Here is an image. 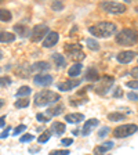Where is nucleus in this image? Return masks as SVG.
Instances as JSON below:
<instances>
[{
    "instance_id": "nucleus-1",
    "label": "nucleus",
    "mask_w": 138,
    "mask_h": 155,
    "mask_svg": "<svg viewBox=\"0 0 138 155\" xmlns=\"http://www.w3.org/2000/svg\"><path fill=\"white\" fill-rule=\"evenodd\" d=\"M116 31H117L116 24L109 22V21H102V22H98L88 28V32L95 38H109V36L115 35Z\"/></svg>"
},
{
    "instance_id": "nucleus-2",
    "label": "nucleus",
    "mask_w": 138,
    "mask_h": 155,
    "mask_svg": "<svg viewBox=\"0 0 138 155\" xmlns=\"http://www.w3.org/2000/svg\"><path fill=\"white\" fill-rule=\"evenodd\" d=\"M59 100H61L59 94L51 90H42L39 93H36L35 97H33V103L37 107H46V105H50V104H57Z\"/></svg>"
},
{
    "instance_id": "nucleus-3",
    "label": "nucleus",
    "mask_w": 138,
    "mask_h": 155,
    "mask_svg": "<svg viewBox=\"0 0 138 155\" xmlns=\"http://www.w3.org/2000/svg\"><path fill=\"white\" fill-rule=\"evenodd\" d=\"M115 40L120 46H133L138 42V32L135 29L124 28L116 35Z\"/></svg>"
},
{
    "instance_id": "nucleus-4",
    "label": "nucleus",
    "mask_w": 138,
    "mask_h": 155,
    "mask_svg": "<svg viewBox=\"0 0 138 155\" xmlns=\"http://www.w3.org/2000/svg\"><path fill=\"white\" fill-rule=\"evenodd\" d=\"M138 130L137 125H133V123H127V125H122L117 126L115 130H113V136L116 139H124V137H129V136L134 134Z\"/></svg>"
},
{
    "instance_id": "nucleus-5",
    "label": "nucleus",
    "mask_w": 138,
    "mask_h": 155,
    "mask_svg": "<svg viewBox=\"0 0 138 155\" xmlns=\"http://www.w3.org/2000/svg\"><path fill=\"white\" fill-rule=\"evenodd\" d=\"M48 32H50V29H48V26L46 25V24H39V25L33 26L29 38H30V40H32L33 43H37V42H40V40H44V38L47 36Z\"/></svg>"
},
{
    "instance_id": "nucleus-6",
    "label": "nucleus",
    "mask_w": 138,
    "mask_h": 155,
    "mask_svg": "<svg viewBox=\"0 0 138 155\" xmlns=\"http://www.w3.org/2000/svg\"><path fill=\"white\" fill-rule=\"evenodd\" d=\"M100 7L108 14H123L126 11V6L117 2H102Z\"/></svg>"
},
{
    "instance_id": "nucleus-7",
    "label": "nucleus",
    "mask_w": 138,
    "mask_h": 155,
    "mask_svg": "<svg viewBox=\"0 0 138 155\" xmlns=\"http://www.w3.org/2000/svg\"><path fill=\"white\" fill-rule=\"evenodd\" d=\"M113 83H115V79H113L112 76L105 75L102 79H100V83H98V86L95 87V91L98 94H101V96H105L106 93H109L111 87L113 86Z\"/></svg>"
},
{
    "instance_id": "nucleus-8",
    "label": "nucleus",
    "mask_w": 138,
    "mask_h": 155,
    "mask_svg": "<svg viewBox=\"0 0 138 155\" xmlns=\"http://www.w3.org/2000/svg\"><path fill=\"white\" fill-rule=\"evenodd\" d=\"M65 53H66L69 57H72L73 60H79V61H82L86 55H84V53L82 51V46L80 45H65L64 47Z\"/></svg>"
},
{
    "instance_id": "nucleus-9",
    "label": "nucleus",
    "mask_w": 138,
    "mask_h": 155,
    "mask_svg": "<svg viewBox=\"0 0 138 155\" xmlns=\"http://www.w3.org/2000/svg\"><path fill=\"white\" fill-rule=\"evenodd\" d=\"M137 57V53L131 51V50H126V51H120L119 54L116 55V60L120 64H130V62Z\"/></svg>"
},
{
    "instance_id": "nucleus-10",
    "label": "nucleus",
    "mask_w": 138,
    "mask_h": 155,
    "mask_svg": "<svg viewBox=\"0 0 138 155\" xmlns=\"http://www.w3.org/2000/svg\"><path fill=\"white\" fill-rule=\"evenodd\" d=\"M33 82L37 86H50L53 83V76L48 74H39L33 76Z\"/></svg>"
},
{
    "instance_id": "nucleus-11",
    "label": "nucleus",
    "mask_w": 138,
    "mask_h": 155,
    "mask_svg": "<svg viewBox=\"0 0 138 155\" xmlns=\"http://www.w3.org/2000/svg\"><path fill=\"white\" fill-rule=\"evenodd\" d=\"M80 79H68L65 82H61V83H58V89L61 91H69L75 87H77L80 84Z\"/></svg>"
},
{
    "instance_id": "nucleus-12",
    "label": "nucleus",
    "mask_w": 138,
    "mask_h": 155,
    "mask_svg": "<svg viewBox=\"0 0 138 155\" xmlns=\"http://www.w3.org/2000/svg\"><path fill=\"white\" fill-rule=\"evenodd\" d=\"M58 40H59V35L57 32H48L47 36L44 38V40H43V46L46 48H51L57 45Z\"/></svg>"
},
{
    "instance_id": "nucleus-13",
    "label": "nucleus",
    "mask_w": 138,
    "mask_h": 155,
    "mask_svg": "<svg viewBox=\"0 0 138 155\" xmlns=\"http://www.w3.org/2000/svg\"><path fill=\"white\" fill-rule=\"evenodd\" d=\"M98 119H95V118H93V119H88L86 123H84L83 126V136H88L91 132H93V129H95L97 126H98Z\"/></svg>"
},
{
    "instance_id": "nucleus-14",
    "label": "nucleus",
    "mask_w": 138,
    "mask_h": 155,
    "mask_svg": "<svg viewBox=\"0 0 138 155\" xmlns=\"http://www.w3.org/2000/svg\"><path fill=\"white\" fill-rule=\"evenodd\" d=\"M64 104H61V103H57V104H54L53 107H50L47 110V116H58V115H61L62 112H64Z\"/></svg>"
},
{
    "instance_id": "nucleus-15",
    "label": "nucleus",
    "mask_w": 138,
    "mask_h": 155,
    "mask_svg": "<svg viewBox=\"0 0 138 155\" xmlns=\"http://www.w3.org/2000/svg\"><path fill=\"white\" fill-rule=\"evenodd\" d=\"M87 82H97L100 81V72L97 71V68H88L86 72V76H84Z\"/></svg>"
},
{
    "instance_id": "nucleus-16",
    "label": "nucleus",
    "mask_w": 138,
    "mask_h": 155,
    "mask_svg": "<svg viewBox=\"0 0 138 155\" xmlns=\"http://www.w3.org/2000/svg\"><path fill=\"white\" fill-rule=\"evenodd\" d=\"M113 147V141H105L104 144H101L100 147H97L95 150H94V152H95V155H104L105 152L111 151Z\"/></svg>"
},
{
    "instance_id": "nucleus-17",
    "label": "nucleus",
    "mask_w": 138,
    "mask_h": 155,
    "mask_svg": "<svg viewBox=\"0 0 138 155\" xmlns=\"http://www.w3.org/2000/svg\"><path fill=\"white\" fill-rule=\"evenodd\" d=\"M14 32H15L17 35H19L21 38H25V36L30 35L29 28L26 25H22V24H17V25H14Z\"/></svg>"
},
{
    "instance_id": "nucleus-18",
    "label": "nucleus",
    "mask_w": 138,
    "mask_h": 155,
    "mask_svg": "<svg viewBox=\"0 0 138 155\" xmlns=\"http://www.w3.org/2000/svg\"><path fill=\"white\" fill-rule=\"evenodd\" d=\"M84 119V115L83 114H68V115H65V120H66L68 123H79L82 122V120Z\"/></svg>"
},
{
    "instance_id": "nucleus-19",
    "label": "nucleus",
    "mask_w": 138,
    "mask_h": 155,
    "mask_svg": "<svg viewBox=\"0 0 138 155\" xmlns=\"http://www.w3.org/2000/svg\"><path fill=\"white\" fill-rule=\"evenodd\" d=\"M82 69H83V65L80 64V62H76V64H73L69 69H68V75L69 76H72V78H75V76H79L80 75V72H82Z\"/></svg>"
},
{
    "instance_id": "nucleus-20",
    "label": "nucleus",
    "mask_w": 138,
    "mask_h": 155,
    "mask_svg": "<svg viewBox=\"0 0 138 155\" xmlns=\"http://www.w3.org/2000/svg\"><path fill=\"white\" fill-rule=\"evenodd\" d=\"M65 129H66V126L62 122H54L51 125V132L55 133V136H61L65 132Z\"/></svg>"
},
{
    "instance_id": "nucleus-21",
    "label": "nucleus",
    "mask_w": 138,
    "mask_h": 155,
    "mask_svg": "<svg viewBox=\"0 0 138 155\" xmlns=\"http://www.w3.org/2000/svg\"><path fill=\"white\" fill-rule=\"evenodd\" d=\"M32 69L33 71H43V74H44V71L50 69V64L47 61H37L32 65Z\"/></svg>"
},
{
    "instance_id": "nucleus-22",
    "label": "nucleus",
    "mask_w": 138,
    "mask_h": 155,
    "mask_svg": "<svg viewBox=\"0 0 138 155\" xmlns=\"http://www.w3.org/2000/svg\"><path fill=\"white\" fill-rule=\"evenodd\" d=\"M53 60H54L55 67H57V68H64L65 65H66V60H65V57H62L59 53L53 54Z\"/></svg>"
},
{
    "instance_id": "nucleus-23",
    "label": "nucleus",
    "mask_w": 138,
    "mask_h": 155,
    "mask_svg": "<svg viewBox=\"0 0 138 155\" xmlns=\"http://www.w3.org/2000/svg\"><path fill=\"white\" fill-rule=\"evenodd\" d=\"M15 40V35L11 32H0V42L2 43H11Z\"/></svg>"
},
{
    "instance_id": "nucleus-24",
    "label": "nucleus",
    "mask_w": 138,
    "mask_h": 155,
    "mask_svg": "<svg viewBox=\"0 0 138 155\" xmlns=\"http://www.w3.org/2000/svg\"><path fill=\"white\" fill-rule=\"evenodd\" d=\"M30 93H32V90H30V87H29V86H21L18 89V91H17L15 96L18 97V98H21V97H22V98H25V97L29 96Z\"/></svg>"
},
{
    "instance_id": "nucleus-25",
    "label": "nucleus",
    "mask_w": 138,
    "mask_h": 155,
    "mask_svg": "<svg viewBox=\"0 0 138 155\" xmlns=\"http://www.w3.org/2000/svg\"><path fill=\"white\" fill-rule=\"evenodd\" d=\"M11 18H13L11 11H8V10H6V8H0V21L8 22V21H11Z\"/></svg>"
},
{
    "instance_id": "nucleus-26",
    "label": "nucleus",
    "mask_w": 138,
    "mask_h": 155,
    "mask_svg": "<svg viewBox=\"0 0 138 155\" xmlns=\"http://www.w3.org/2000/svg\"><path fill=\"white\" fill-rule=\"evenodd\" d=\"M126 118V115H123L122 112H111L108 114V119L111 122H119V120H123Z\"/></svg>"
},
{
    "instance_id": "nucleus-27",
    "label": "nucleus",
    "mask_w": 138,
    "mask_h": 155,
    "mask_svg": "<svg viewBox=\"0 0 138 155\" xmlns=\"http://www.w3.org/2000/svg\"><path fill=\"white\" fill-rule=\"evenodd\" d=\"M50 137H51V130H44V132L42 133V134L39 136V139H37V141L39 143H47L48 140H50Z\"/></svg>"
},
{
    "instance_id": "nucleus-28",
    "label": "nucleus",
    "mask_w": 138,
    "mask_h": 155,
    "mask_svg": "<svg viewBox=\"0 0 138 155\" xmlns=\"http://www.w3.org/2000/svg\"><path fill=\"white\" fill-rule=\"evenodd\" d=\"M29 104H30L29 98H18L14 105H15L17 108H26V107H29Z\"/></svg>"
},
{
    "instance_id": "nucleus-29",
    "label": "nucleus",
    "mask_w": 138,
    "mask_h": 155,
    "mask_svg": "<svg viewBox=\"0 0 138 155\" xmlns=\"http://www.w3.org/2000/svg\"><path fill=\"white\" fill-rule=\"evenodd\" d=\"M87 46H88V48L90 50H93V51H97V50H100V45H98V42L97 40H94V39H87Z\"/></svg>"
},
{
    "instance_id": "nucleus-30",
    "label": "nucleus",
    "mask_w": 138,
    "mask_h": 155,
    "mask_svg": "<svg viewBox=\"0 0 138 155\" xmlns=\"http://www.w3.org/2000/svg\"><path fill=\"white\" fill-rule=\"evenodd\" d=\"M69 154H71L69 150H54V151H51L48 155H69Z\"/></svg>"
},
{
    "instance_id": "nucleus-31",
    "label": "nucleus",
    "mask_w": 138,
    "mask_h": 155,
    "mask_svg": "<svg viewBox=\"0 0 138 155\" xmlns=\"http://www.w3.org/2000/svg\"><path fill=\"white\" fill-rule=\"evenodd\" d=\"M51 8L54 10V11H61V10H64V3H62V2H54V3L51 4Z\"/></svg>"
},
{
    "instance_id": "nucleus-32",
    "label": "nucleus",
    "mask_w": 138,
    "mask_h": 155,
    "mask_svg": "<svg viewBox=\"0 0 138 155\" xmlns=\"http://www.w3.org/2000/svg\"><path fill=\"white\" fill-rule=\"evenodd\" d=\"M25 130H26V125H19V126H17L15 129H14L13 136H18V134H21L22 132H25Z\"/></svg>"
},
{
    "instance_id": "nucleus-33",
    "label": "nucleus",
    "mask_w": 138,
    "mask_h": 155,
    "mask_svg": "<svg viewBox=\"0 0 138 155\" xmlns=\"http://www.w3.org/2000/svg\"><path fill=\"white\" fill-rule=\"evenodd\" d=\"M36 119L39 120V122H50V119H51V118H50V116H47V115H43V114H37V115H36Z\"/></svg>"
},
{
    "instance_id": "nucleus-34",
    "label": "nucleus",
    "mask_w": 138,
    "mask_h": 155,
    "mask_svg": "<svg viewBox=\"0 0 138 155\" xmlns=\"http://www.w3.org/2000/svg\"><path fill=\"white\" fill-rule=\"evenodd\" d=\"M109 132H111V129H109V127H106V126H105V127H101V129L98 130V136H100L101 139H104V137H105V136L108 134V133H109Z\"/></svg>"
},
{
    "instance_id": "nucleus-35",
    "label": "nucleus",
    "mask_w": 138,
    "mask_h": 155,
    "mask_svg": "<svg viewBox=\"0 0 138 155\" xmlns=\"http://www.w3.org/2000/svg\"><path fill=\"white\" fill-rule=\"evenodd\" d=\"M33 140V134H22L21 136V139H19V141L21 143H29Z\"/></svg>"
},
{
    "instance_id": "nucleus-36",
    "label": "nucleus",
    "mask_w": 138,
    "mask_h": 155,
    "mask_svg": "<svg viewBox=\"0 0 138 155\" xmlns=\"http://www.w3.org/2000/svg\"><path fill=\"white\" fill-rule=\"evenodd\" d=\"M8 84H11V79L7 76L4 78H0V86H8Z\"/></svg>"
},
{
    "instance_id": "nucleus-37",
    "label": "nucleus",
    "mask_w": 138,
    "mask_h": 155,
    "mask_svg": "<svg viewBox=\"0 0 138 155\" xmlns=\"http://www.w3.org/2000/svg\"><path fill=\"white\" fill-rule=\"evenodd\" d=\"M127 87H130V89H133V90H138V81H130L127 82Z\"/></svg>"
},
{
    "instance_id": "nucleus-38",
    "label": "nucleus",
    "mask_w": 138,
    "mask_h": 155,
    "mask_svg": "<svg viewBox=\"0 0 138 155\" xmlns=\"http://www.w3.org/2000/svg\"><path fill=\"white\" fill-rule=\"evenodd\" d=\"M127 97H129V100H131V101H138V93H135V91H130V93L127 94Z\"/></svg>"
},
{
    "instance_id": "nucleus-39",
    "label": "nucleus",
    "mask_w": 138,
    "mask_h": 155,
    "mask_svg": "<svg viewBox=\"0 0 138 155\" xmlns=\"http://www.w3.org/2000/svg\"><path fill=\"white\" fill-rule=\"evenodd\" d=\"M11 132V127H6V129L3 130V132L0 133V139H6L7 136H8V133Z\"/></svg>"
},
{
    "instance_id": "nucleus-40",
    "label": "nucleus",
    "mask_w": 138,
    "mask_h": 155,
    "mask_svg": "<svg viewBox=\"0 0 138 155\" xmlns=\"http://www.w3.org/2000/svg\"><path fill=\"white\" fill-rule=\"evenodd\" d=\"M130 74H131V76L134 78L135 81H138V67L133 68V69H131V72H130Z\"/></svg>"
},
{
    "instance_id": "nucleus-41",
    "label": "nucleus",
    "mask_w": 138,
    "mask_h": 155,
    "mask_svg": "<svg viewBox=\"0 0 138 155\" xmlns=\"http://www.w3.org/2000/svg\"><path fill=\"white\" fill-rule=\"evenodd\" d=\"M72 143H73V140H72V139H62L61 140V144L62 145H71Z\"/></svg>"
},
{
    "instance_id": "nucleus-42",
    "label": "nucleus",
    "mask_w": 138,
    "mask_h": 155,
    "mask_svg": "<svg viewBox=\"0 0 138 155\" xmlns=\"http://www.w3.org/2000/svg\"><path fill=\"white\" fill-rule=\"evenodd\" d=\"M122 96H123V90L120 89V87H117V89H116V91L113 93V97H122Z\"/></svg>"
},
{
    "instance_id": "nucleus-43",
    "label": "nucleus",
    "mask_w": 138,
    "mask_h": 155,
    "mask_svg": "<svg viewBox=\"0 0 138 155\" xmlns=\"http://www.w3.org/2000/svg\"><path fill=\"white\" fill-rule=\"evenodd\" d=\"M4 126H6V116H2L0 118V129L4 127Z\"/></svg>"
},
{
    "instance_id": "nucleus-44",
    "label": "nucleus",
    "mask_w": 138,
    "mask_h": 155,
    "mask_svg": "<svg viewBox=\"0 0 138 155\" xmlns=\"http://www.w3.org/2000/svg\"><path fill=\"white\" fill-rule=\"evenodd\" d=\"M40 151V148H39V147H32V148H29V152H39Z\"/></svg>"
},
{
    "instance_id": "nucleus-45",
    "label": "nucleus",
    "mask_w": 138,
    "mask_h": 155,
    "mask_svg": "<svg viewBox=\"0 0 138 155\" xmlns=\"http://www.w3.org/2000/svg\"><path fill=\"white\" fill-rule=\"evenodd\" d=\"M4 105V101L3 100H0V107H3Z\"/></svg>"
},
{
    "instance_id": "nucleus-46",
    "label": "nucleus",
    "mask_w": 138,
    "mask_h": 155,
    "mask_svg": "<svg viewBox=\"0 0 138 155\" xmlns=\"http://www.w3.org/2000/svg\"><path fill=\"white\" fill-rule=\"evenodd\" d=\"M2 58H3V51L0 50V60H2Z\"/></svg>"
},
{
    "instance_id": "nucleus-47",
    "label": "nucleus",
    "mask_w": 138,
    "mask_h": 155,
    "mask_svg": "<svg viewBox=\"0 0 138 155\" xmlns=\"http://www.w3.org/2000/svg\"><path fill=\"white\" fill-rule=\"evenodd\" d=\"M137 60H138V58H137Z\"/></svg>"
}]
</instances>
